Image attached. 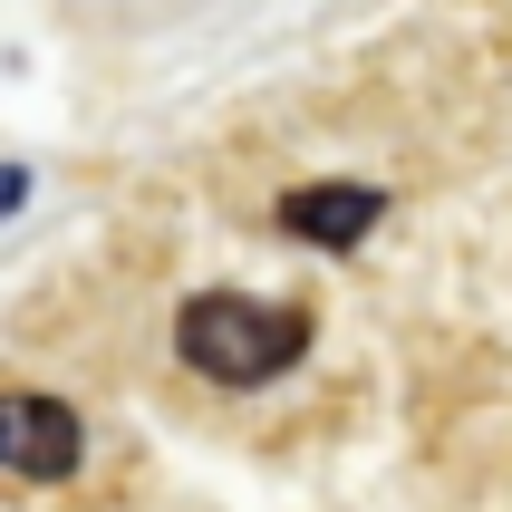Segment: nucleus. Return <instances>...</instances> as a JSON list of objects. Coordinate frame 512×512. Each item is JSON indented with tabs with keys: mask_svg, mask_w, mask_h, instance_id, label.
I'll use <instances>...</instances> for the list:
<instances>
[{
	"mask_svg": "<svg viewBox=\"0 0 512 512\" xmlns=\"http://www.w3.org/2000/svg\"><path fill=\"white\" fill-rule=\"evenodd\" d=\"M20 203H29V174H20V165H0V213H20Z\"/></svg>",
	"mask_w": 512,
	"mask_h": 512,
	"instance_id": "4",
	"label": "nucleus"
},
{
	"mask_svg": "<svg viewBox=\"0 0 512 512\" xmlns=\"http://www.w3.org/2000/svg\"><path fill=\"white\" fill-rule=\"evenodd\" d=\"M377 223H387L377 184H290L281 194V232L290 242H319V252H358Z\"/></svg>",
	"mask_w": 512,
	"mask_h": 512,
	"instance_id": "3",
	"label": "nucleus"
},
{
	"mask_svg": "<svg viewBox=\"0 0 512 512\" xmlns=\"http://www.w3.org/2000/svg\"><path fill=\"white\" fill-rule=\"evenodd\" d=\"M174 348H184V368L213 377V387H271L281 368H300L310 319L281 310V300H252V290H194V300L174 310Z\"/></svg>",
	"mask_w": 512,
	"mask_h": 512,
	"instance_id": "1",
	"label": "nucleus"
},
{
	"mask_svg": "<svg viewBox=\"0 0 512 512\" xmlns=\"http://www.w3.org/2000/svg\"><path fill=\"white\" fill-rule=\"evenodd\" d=\"M87 455L78 416L39 387H0V474H20V484H68Z\"/></svg>",
	"mask_w": 512,
	"mask_h": 512,
	"instance_id": "2",
	"label": "nucleus"
}]
</instances>
